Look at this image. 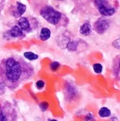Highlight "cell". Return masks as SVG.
<instances>
[{"instance_id": "obj_1", "label": "cell", "mask_w": 120, "mask_h": 121, "mask_svg": "<svg viewBox=\"0 0 120 121\" xmlns=\"http://www.w3.org/2000/svg\"><path fill=\"white\" fill-rule=\"evenodd\" d=\"M33 73V67L19 56H8L0 62V80L11 90L29 80Z\"/></svg>"}, {"instance_id": "obj_2", "label": "cell", "mask_w": 120, "mask_h": 121, "mask_svg": "<svg viewBox=\"0 0 120 121\" xmlns=\"http://www.w3.org/2000/svg\"><path fill=\"white\" fill-rule=\"evenodd\" d=\"M40 15L48 23L56 27L65 26L68 24L69 19L63 13L50 5H46L40 10Z\"/></svg>"}, {"instance_id": "obj_3", "label": "cell", "mask_w": 120, "mask_h": 121, "mask_svg": "<svg viewBox=\"0 0 120 121\" xmlns=\"http://www.w3.org/2000/svg\"><path fill=\"white\" fill-rule=\"evenodd\" d=\"M17 25L22 29L23 32L30 33L39 26V22L36 19L31 17H22L17 22Z\"/></svg>"}, {"instance_id": "obj_4", "label": "cell", "mask_w": 120, "mask_h": 121, "mask_svg": "<svg viewBox=\"0 0 120 121\" xmlns=\"http://www.w3.org/2000/svg\"><path fill=\"white\" fill-rule=\"evenodd\" d=\"M94 4L96 7L98 11L104 17H111V16H113L116 12L115 8H113L108 1L96 0V1H94Z\"/></svg>"}, {"instance_id": "obj_5", "label": "cell", "mask_w": 120, "mask_h": 121, "mask_svg": "<svg viewBox=\"0 0 120 121\" xmlns=\"http://www.w3.org/2000/svg\"><path fill=\"white\" fill-rule=\"evenodd\" d=\"M110 27V22L105 17L99 18L93 25V30H94L97 34H102Z\"/></svg>"}, {"instance_id": "obj_6", "label": "cell", "mask_w": 120, "mask_h": 121, "mask_svg": "<svg viewBox=\"0 0 120 121\" xmlns=\"http://www.w3.org/2000/svg\"><path fill=\"white\" fill-rule=\"evenodd\" d=\"M25 36V33L23 32L17 25H13L11 27V28L9 29L8 31L4 33V37L6 39H14V38H19L22 39Z\"/></svg>"}, {"instance_id": "obj_7", "label": "cell", "mask_w": 120, "mask_h": 121, "mask_svg": "<svg viewBox=\"0 0 120 121\" xmlns=\"http://www.w3.org/2000/svg\"><path fill=\"white\" fill-rule=\"evenodd\" d=\"M26 10V5L21 3L19 2H17L14 5H13L10 9L11 15L15 18H20L24 14Z\"/></svg>"}, {"instance_id": "obj_8", "label": "cell", "mask_w": 120, "mask_h": 121, "mask_svg": "<svg viewBox=\"0 0 120 121\" xmlns=\"http://www.w3.org/2000/svg\"><path fill=\"white\" fill-rule=\"evenodd\" d=\"M14 117L13 112L7 109L5 106L0 108V121H13Z\"/></svg>"}, {"instance_id": "obj_9", "label": "cell", "mask_w": 120, "mask_h": 121, "mask_svg": "<svg viewBox=\"0 0 120 121\" xmlns=\"http://www.w3.org/2000/svg\"><path fill=\"white\" fill-rule=\"evenodd\" d=\"M79 32L83 36H88L90 35L92 32V27L89 23H84L79 29Z\"/></svg>"}, {"instance_id": "obj_10", "label": "cell", "mask_w": 120, "mask_h": 121, "mask_svg": "<svg viewBox=\"0 0 120 121\" xmlns=\"http://www.w3.org/2000/svg\"><path fill=\"white\" fill-rule=\"evenodd\" d=\"M51 35V32L49 28H41L40 32V39L42 41H46L48 39H50Z\"/></svg>"}, {"instance_id": "obj_11", "label": "cell", "mask_w": 120, "mask_h": 121, "mask_svg": "<svg viewBox=\"0 0 120 121\" xmlns=\"http://www.w3.org/2000/svg\"><path fill=\"white\" fill-rule=\"evenodd\" d=\"M99 116L102 118L109 117L111 115V112L108 108L102 107L100 108L99 111Z\"/></svg>"}, {"instance_id": "obj_12", "label": "cell", "mask_w": 120, "mask_h": 121, "mask_svg": "<svg viewBox=\"0 0 120 121\" xmlns=\"http://www.w3.org/2000/svg\"><path fill=\"white\" fill-rule=\"evenodd\" d=\"M24 56L25 57L26 59H28V60H36L39 58V56L37 54H36L33 52L30 51H28V52H25L24 53Z\"/></svg>"}, {"instance_id": "obj_13", "label": "cell", "mask_w": 120, "mask_h": 121, "mask_svg": "<svg viewBox=\"0 0 120 121\" xmlns=\"http://www.w3.org/2000/svg\"><path fill=\"white\" fill-rule=\"evenodd\" d=\"M79 45V43L76 41H72V42H69L68 44L67 45V48L69 49V51H75L77 49V47Z\"/></svg>"}, {"instance_id": "obj_14", "label": "cell", "mask_w": 120, "mask_h": 121, "mask_svg": "<svg viewBox=\"0 0 120 121\" xmlns=\"http://www.w3.org/2000/svg\"><path fill=\"white\" fill-rule=\"evenodd\" d=\"M103 70V67L100 63H95L93 65V71L96 73H101Z\"/></svg>"}, {"instance_id": "obj_15", "label": "cell", "mask_w": 120, "mask_h": 121, "mask_svg": "<svg viewBox=\"0 0 120 121\" xmlns=\"http://www.w3.org/2000/svg\"><path fill=\"white\" fill-rule=\"evenodd\" d=\"M48 106H49V105H48V103L43 102V103H41L39 104V108L41 109V111L45 112V111H46L47 109H48Z\"/></svg>"}, {"instance_id": "obj_16", "label": "cell", "mask_w": 120, "mask_h": 121, "mask_svg": "<svg viewBox=\"0 0 120 121\" xmlns=\"http://www.w3.org/2000/svg\"><path fill=\"white\" fill-rule=\"evenodd\" d=\"M36 87H37L38 89H41V88H43L45 86V82L42 80H39V81L36 82Z\"/></svg>"}, {"instance_id": "obj_17", "label": "cell", "mask_w": 120, "mask_h": 121, "mask_svg": "<svg viewBox=\"0 0 120 121\" xmlns=\"http://www.w3.org/2000/svg\"><path fill=\"white\" fill-rule=\"evenodd\" d=\"M59 62H52L51 63V65H50V68H52V70H56L57 68H59Z\"/></svg>"}, {"instance_id": "obj_18", "label": "cell", "mask_w": 120, "mask_h": 121, "mask_svg": "<svg viewBox=\"0 0 120 121\" xmlns=\"http://www.w3.org/2000/svg\"><path fill=\"white\" fill-rule=\"evenodd\" d=\"M48 121H58V120H55V119H49Z\"/></svg>"}]
</instances>
